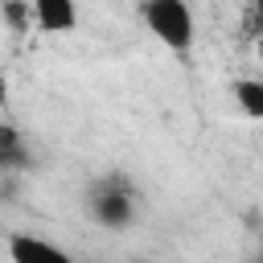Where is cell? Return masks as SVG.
<instances>
[{"label":"cell","instance_id":"6da1fadb","mask_svg":"<svg viewBox=\"0 0 263 263\" xmlns=\"http://www.w3.org/2000/svg\"><path fill=\"white\" fill-rule=\"evenodd\" d=\"M144 25L164 49H173V53L193 49V12H189L185 0H148L144 4Z\"/></svg>","mask_w":263,"mask_h":263},{"label":"cell","instance_id":"7a4b0ae2","mask_svg":"<svg viewBox=\"0 0 263 263\" xmlns=\"http://www.w3.org/2000/svg\"><path fill=\"white\" fill-rule=\"evenodd\" d=\"M90 218L107 230H123L136 218V189L123 177H103L90 189Z\"/></svg>","mask_w":263,"mask_h":263},{"label":"cell","instance_id":"3957f363","mask_svg":"<svg viewBox=\"0 0 263 263\" xmlns=\"http://www.w3.org/2000/svg\"><path fill=\"white\" fill-rule=\"evenodd\" d=\"M29 21L41 33H74L78 4L74 0H29Z\"/></svg>","mask_w":263,"mask_h":263},{"label":"cell","instance_id":"277c9868","mask_svg":"<svg viewBox=\"0 0 263 263\" xmlns=\"http://www.w3.org/2000/svg\"><path fill=\"white\" fill-rule=\"evenodd\" d=\"M8 259L12 263H78L74 255H66L62 247H53L37 234H12L8 238Z\"/></svg>","mask_w":263,"mask_h":263},{"label":"cell","instance_id":"5b68a950","mask_svg":"<svg viewBox=\"0 0 263 263\" xmlns=\"http://www.w3.org/2000/svg\"><path fill=\"white\" fill-rule=\"evenodd\" d=\"M234 103H238L251 119H263V82H259V78H238V82H234Z\"/></svg>","mask_w":263,"mask_h":263},{"label":"cell","instance_id":"8992f818","mask_svg":"<svg viewBox=\"0 0 263 263\" xmlns=\"http://www.w3.org/2000/svg\"><path fill=\"white\" fill-rule=\"evenodd\" d=\"M21 160V144H16V132L4 127V164H16Z\"/></svg>","mask_w":263,"mask_h":263},{"label":"cell","instance_id":"52a82bcc","mask_svg":"<svg viewBox=\"0 0 263 263\" xmlns=\"http://www.w3.org/2000/svg\"><path fill=\"white\" fill-rule=\"evenodd\" d=\"M255 33H259V41H263V0H255Z\"/></svg>","mask_w":263,"mask_h":263},{"label":"cell","instance_id":"ba28073f","mask_svg":"<svg viewBox=\"0 0 263 263\" xmlns=\"http://www.w3.org/2000/svg\"><path fill=\"white\" fill-rule=\"evenodd\" d=\"M259 62H263V41H259Z\"/></svg>","mask_w":263,"mask_h":263},{"label":"cell","instance_id":"9c48e42d","mask_svg":"<svg viewBox=\"0 0 263 263\" xmlns=\"http://www.w3.org/2000/svg\"><path fill=\"white\" fill-rule=\"evenodd\" d=\"M255 263H263V255H259V259H255Z\"/></svg>","mask_w":263,"mask_h":263}]
</instances>
